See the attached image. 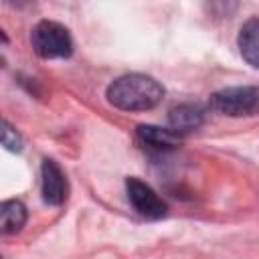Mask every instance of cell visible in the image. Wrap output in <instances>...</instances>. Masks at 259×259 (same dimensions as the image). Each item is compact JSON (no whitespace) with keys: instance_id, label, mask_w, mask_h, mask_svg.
I'll use <instances>...</instances> for the list:
<instances>
[{"instance_id":"cell-1","label":"cell","mask_w":259,"mask_h":259,"mask_svg":"<svg viewBox=\"0 0 259 259\" xmlns=\"http://www.w3.org/2000/svg\"><path fill=\"white\" fill-rule=\"evenodd\" d=\"M164 97V87L150 75L130 73L117 77L107 87V101L123 111H146Z\"/></svg>"},{"instance_id":"cell-2","label":"cell","mask_w":259,"mask_h":259,"mask_svg":"<svg viewBox=\"0 0 259 259\" xmlns=\"http://www.w3.org/2000/svg\"><path fill=\"white\" fill-rule=\"evenodd\" d=\"M208 107L221 115L229 117H247L259 113V87L239 85L225 87L210 95Z\"/></svg>"},{"instance_id":"cell-3","label":"cell","mask_w":259,"mask_h":259,"mask_svg":"<svg viewBox=\"0 0 259 259\" xmlns=\"http://www.w3.org/2000/svg\"><path fill=\"white\" fill-rule=\"evenodd\" d=\"M30 45L42 59H65L73 53V38L69 30L55 20H40L30 30Z\"/></svg>"},{"instance_id":"cell-4","label":"cell","mask_w":259,"mask_h":259,"mask_svg":"<svg viewBox=\"0 0 259 259\" xmlns=\"http://www.w3.org/2000/svg\"><path fill=\"white\" fill-rule=\"evenodd\" d=\"M125 192H127V200L136 208V212L146 219H162L168 210L166 202L156 194V190L140 178H134V176L127 178Z\"/></svg>"},{"instance_id":"cell-5","label":"cell","mask_w":259,"mask_h":259,"mask_svg":"<svg viewBox=\"0 0 259 259\" xmlns=\"http://www.w3.org/2000/svg\"><path fill=\"white\" fill-rule=\"evenodd\" d=\"M40 194L51 206H59L67 198V178L55 160H42L40 166Z\"/></svg>"},{"instance_id":"cell-6","label":"cell","mask_w":259,"mask_h":259,"mask_svg":"<svg viewBox=\"0 0 259 259\" xmlns=\"http://www.w3.org/2000/svg\"><path fill=\"white\" fill-rule=\"evenodd\" d=\"M204 123V111L196 103H180L168 111V127L178 134H190Z\"/></svg>"},{"instance_id":"cell-7","label":"cell","mask_w":259,"mask_h":259,"mask_svg":"<svg viewBox=\"0 0 259 259\" xmlns=\"http://www.w3.org/2000/svg\"><path fill=\"white\" fill-rule=\"evenodd\" d=\"M138 140L142 146L158 150V152H166L178 146L180 136L174 134L170 127H158V125H138Z\"/></svg>"},{"instance_id":"cell-8","label":"cell","mask_w":259,"mask_h":259,"mask_svg":"<svg viewBox=\"0 0 259 259\" xmlns=\"http://www.w3.org/2000/svg\"><path fill=\"white\" fill-rule=\"evenodd\" d=\"M237 42L241 57L251 67H259V18H251L241 26Z\"/></svg>"},{"instance_id":"cell-9","label":"cell","mask_w":259,"mask_h":259,"mask_svg":"<svg viewBox=\"0 0 259 259\" xmlns=\"http://www.w3.org/2000/svg\"><path fill=\"white\" fill-rule=\"evenodd\" d=\"M2 233L12 235L18 233L26 223V206L20 200H4L2 202Z\"/></svg>"},{"instance_id":"cell-10","label":"cell","mask_w":259,"mask_h":259,"mask_svg":"<svg viewBox=\"0 0 259 259\" xmlns=\"http://www.w3.org/2000/svg\"><path fill=\"white\" fill-rule=\"evenodd\" d=\"M2 127H4L2 130V146L6 150H10V152H20L22 150V138H20V134L8 121H4Z\"/></svg>"}]
</instances>
